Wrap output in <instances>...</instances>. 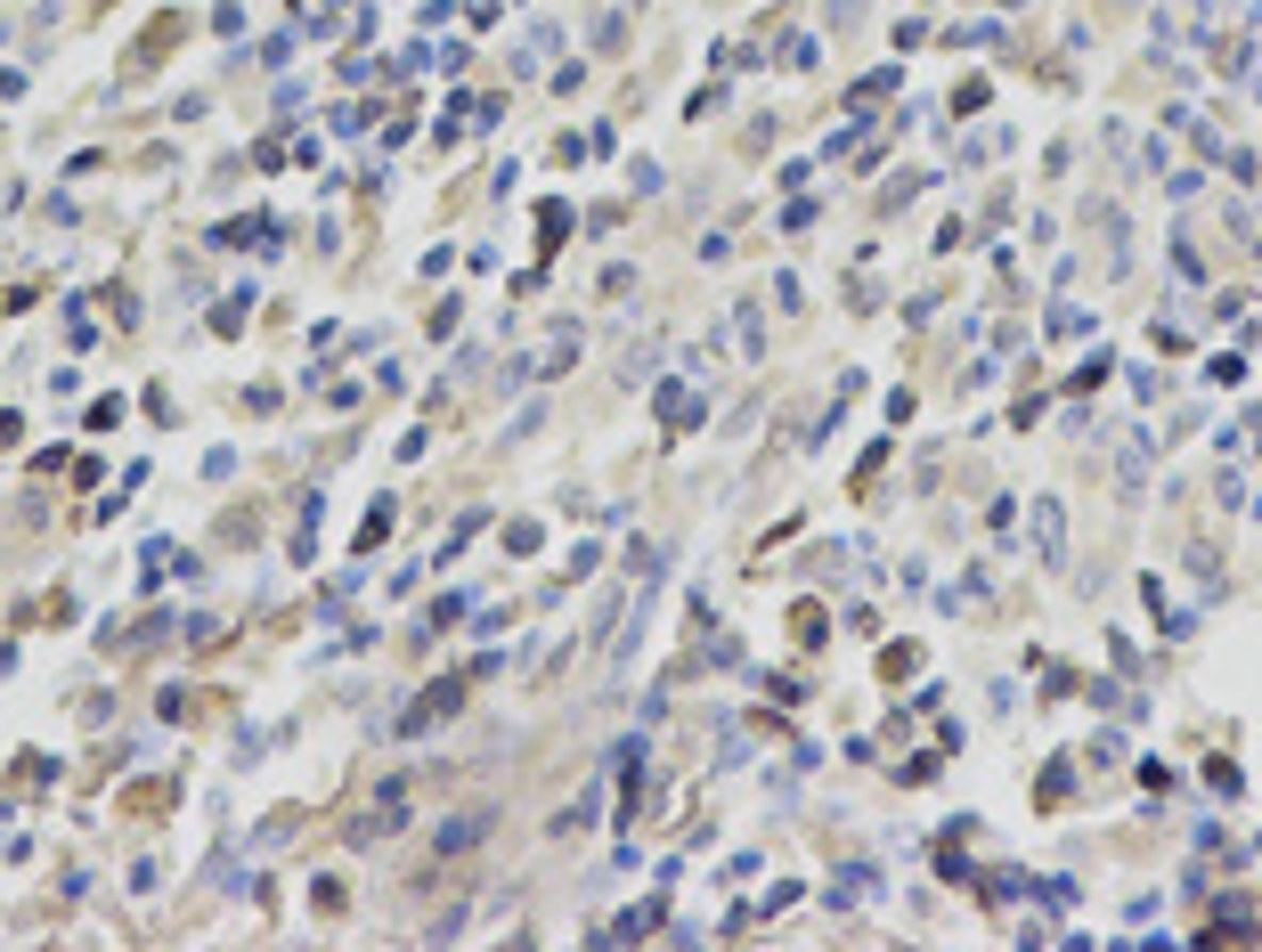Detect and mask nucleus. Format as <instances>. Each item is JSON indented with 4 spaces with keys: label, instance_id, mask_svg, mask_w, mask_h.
I'll list each match as a JSON object with an SVG mask.
<instances>
[{
    "label": "nucleus",
    "instance_id": "obj_1",
    "mask_svg": "<svg viewBox=\"0 0 1262 952\" xmlns=\"http://www.w3.org/2000/svg\"><path fill=\"white\" fill-rule=\"evenodd\" d=\"M1034 546H1043V562H1059V546H1067V521H1059V505H1051V497L1034 505Z\"/></svg>",
    "mask_w": 1262,
    "mask_h": 952
},
{
    "label": "nucleus",
    "instance_id": "obj_2",
    "mask_svg": "<svg viewBox=\"0 0 1262 952\" xmlns=\"http://www.w3.org/2000/svg\"><path fill=\"white\" fill-rule=\"evenodd\" d=\"M473 838H481V814H464V822H448V831H440V855H464Z\"/></svg>",
    "mask_w": 1262,
    "mask_h": 952
}]
</instances>
